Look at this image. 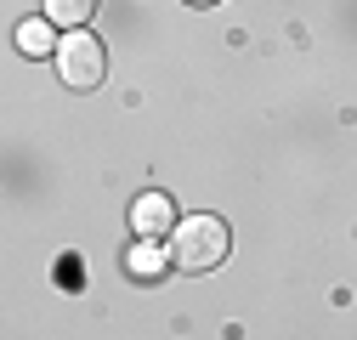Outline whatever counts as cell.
Returning a JSON list of instances; mask_svg holds the SVG:
<instances>
[{
	"label": "cell",
	"mask_w": 357,
	"mask_h": 340,
	"mask_svg": "<svg viewBox=\"0 0 357 340\" xmlns=\"http://www.w3.org/2000/svg\"><path fill=\"white\" fill-rule=\"evenodd\" d=\"M227 222L221 216H182L170 233V261L182 267V272H210L227 261Z\"/></svg>",
	"instance_id": "obj_1"
},
{
	"label": "cell",
	"mask_w": 357,
	"mask_h": 340,
	"mask_svg": "<svg viewBox=\"0 0 357 340\" xmlns=\"http://www.w3.org/2000/svg\"><path fill=\"white\" fill-rule=\"evenodd\" d=\"M57 74H63L68 91H97V85L108 79V52H102V40L85 34V29L63 34V46H57Z\"/></svg>",
	"instance_id": "obj_2"
},
{
	"label": "cell",
	"mask_w": 357,
	"mask_h": 340,
	"mask_svg": "<svg viewBox=\"0 0 357 340\" xmlns=\"http://www.w3.org/2000/svg\"><path fill=\"white\" fill-rule=\"evenodd\" d=\"M170 222H176V204H170L165 193H142L137 204H130V227H137L142 238H165Z\"/></svg>",
	"instance_id": "obj_3"
},
{
	"label": "cell",
	"mask_w": 357,
	"mask_h": 340,
	"mask_svg": "<svg viewBox=\"0 0 357 340\" xmlns=\"http://www.w3.org/2000/svg\"><path fill=\"white\" fill-rule=\"evenodd\" d=\"M57 46H63V40L52 34V23H46V17L17 23V52H23V57H34V63H40V57H57Z\"/></svg>",
	"instance_id": "obj_4"
},
{
	"label": "cell",
	"mask_w": 357,
	"mask_h": 340,
	"mask_svg": "<svg viewBox=\"0 0 357 340\" xmlns=\"http://www.w3.org/2000/svg\"><path fill=\"white\" fill-rule=\"evenodd\" d=\"M91 12H97V0H46V17H52L57 29H85Z\"/></svg>",
	"instance_id": "obj_5"
},
{
	"label": "cell",
	"mask_w": 357,
	"mask_h": 340,
	"mask_svg": "<svg viewBox=\"0 0 357 340\" xmlns=\"http://www.w3.org/2000/svg\"><path fill=\"white\" fill-rule=\"evenodd\" d=\"M130 272H137V278H142V284H153V278H159V272H165V255H159V249H153V238H142V244H137V249H130Z\"/></svg>",
	"instance_id": "obj_6"
},
{
	"label": "cell",
	"mask_w": 357,
	"mask_h": 340,
	"mask_svg": "<svg viewBox=\"0 0 357 340\" xmlns=\"http://www.w3.org/2000/svg\"><path fill=\"white\" fill-rule=\"evenodd\" d=\"M188 6H215V0H188Z\"/></svg>",
	"instance_id": "obj_7"
}]
</instances>
